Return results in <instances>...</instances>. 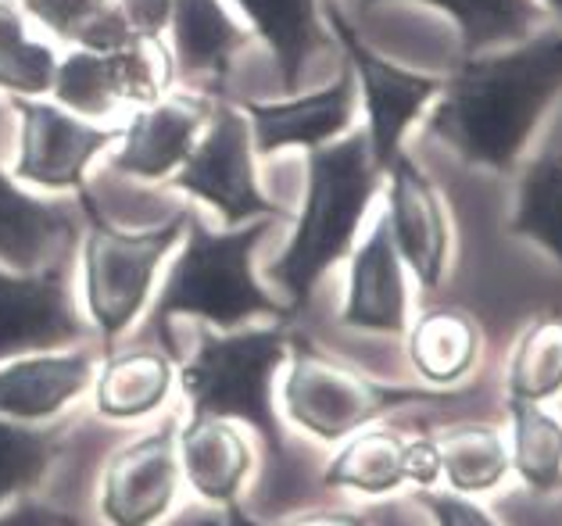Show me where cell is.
<instances>
[{
    "label": "cell",
    "instance_id": "44dd1931",
    "mask_svg": "<svg viewBox=\"0 0 562 526\" xmlns=\"http://www.w3.org/2000/svg\"><path fill=\"white\" fill-rule=\"evenodd\" d=\"M237 11L248 19L251 33L262 36L283 90H297L305 79L312 54L319 51L323 25H319V0H233Z\"/></svg>",
    "mask_w": 562,
    "mask_h": 526
},
{
    "label": "cell",
    "instance_id": "30bf717a",
    "mask_svg": "<svg viewBox=\"0 0 562 526\" xmlns=\"http://www.w3.org/2000/svg\"><path fill=\"white\" fill-rule=\"evenodd\" d=\"M68 251L36 272L0 266V366L22 355L61 351L90 337L93 326L79 315L68 287Z\"/></svg>",
    "mask_w": 562,
    "mask_h": 526
},
{
    "label": "cell",
    "instance_id": "836d02e7",
    "mask_svg": "<svg viewBox=\"0 0 562 526\" xmlns=\"http://www.w3.org/2000/svg\"><path fill=\"white\" fill-rule=\"evenodd\" d=\"M126 25L144 40H158L161 33H169V19H172V0H115Z\"/></svg>",
    "mask_w": 562,
    "mask_h": 526
},
{
    "label": "cell",
    "instance_id": "7a4b0ae2",
    "mask_svg": "<svg viewBox=\"0 0 562 526\" xmlns=\"http://www.w3.org/2000/svg\"><path fill=\"white\" fill-rule=\"evenodd\" d=\"M269 226L272 219H255L244 226L212 230L194 208H187L183 247L172 258L150 312V334L169 358L176 355L172 320H198L212 329H237L258 315L272 323L291 320V309L255 280V247L266 240Z\"/></svg>",
    "mask_w": 562,
    "mask_h": 526
},
{
    "label": "cell",
    "instance_id": "ffe728a7",
    "mask_svg": "<svg viewBox=\"0 0 562 526\" xmlns=\"http://www.w3.org/2000/svg\"><path fill=\"white\" fill-rule=\"evenodd\" d=\"M93 409L104 419L133 423L155 415L172 394V358L161 348H133L108 355L104 366L93 372Z\"/></svg>",
    "mask_w": 562,
    "mask_h": 526
},
{
    "label": "cell",
    "instance_id": "e0dca14e",
    "mask_svg": "<svg viewBox=\"0 0 562 526\" xmlns=\"http://www.w3.org/2000/svg\"><path fill=\"white\" fill-rule=\"evenodd\" d=\"M340 323L351 329H373V334H402L408 323L405 261L394 247L387 215L376 219V226L351 258Z\"/></svg>",
    "mask_w": 562,
    "mask_h": 526
},
{
    "label": "cell",
    "instance_id": "7402d4cb",
    "mask_svg": "<svg viewBox=\"0 0 562 526\" xmlns=\"http://www.w3.org/2000/svg\"><path fill=\"white\" fill-rule=\"evenodd\" d=\"M65 445V426L0 419V508L47 480Z\"/></svg>",
    "mask_w": 562,
    "mask_h": 526
},
{
    "label": "cell",
    "instance_id": "2e32d148",
    "mask_svg": "<svg viewBox=\"0 0 562 526\" xmlns=\"http://www.w3.org/2000/svg\"><path fill=\"white\" fill-rule=\"evenodd\" d=\"M169 36L172 79L201 87L209 97L223 93L233 58L248 44V30H240L223 0H172Z\"/></svg>",
    "mask_w": 562,
    "mask_h": 526
},
{
    "label": "cell",
    "instance_id": "d590c367",
    "mask_svg": "<svg viewBox=\"0 0 562 526\" xmlns=\"http://www.w3.org/2000/svg\"><path fill=\"white\" fill-rule=\"evenodd\" d=\"M419 502L434 512L441 526H495V523L484 516V512H480L476 505H470V502H462V497H451V494H423Z\"/></svg>",
    "mask_w": 562,
    "mask_h": 526
},
{
    "label": "cell",
    "instance_id": "4dcf8cb0",
    "mask_svg": "<svg viewBox=\"0 0 562 526\" xmlns=\"http://www.w3.org/2000/svg\"><path fill=\"white\" fill-rule=\"evenodd\" d=\"M509 387L516 401H538L562 387V320L530 326L509 366Z\"/></svg>",
    "mask_w": 562,
    "mask_h": 526
},
{
    "label": "cell",
    "instance_id": "e575fe53",
    "mask_svg": "<svg viewBox=\"0 0 562 526\" xmlns=\"http://www.w3.org/2000/svg\"><path fill=\"white\" fill-rule=\"evenodd\" d=\"M0 526H79V519L72 512H58V508L19 497L11 508H0Z\"/></svg>",
    "mask_w": 562,
    "mask_h": 526
},
{
    "label": "cell",
    "instance_id": "277c9868",
    "mask_svg": "<svg viewBox=\"0 0 562 526\" xmlns=\"http://www.w3.org/2000/svg\"><path fill=\"white\" fill-rule=\"evenodd\" d=\"M283 323L262 329H201L194 355L180 366L190 419L244 423L266 440L269 459L283 462L286 440L272 409V380L286 362Z\"/></svg>",
    "mask_w": 562,
    "mask_h": 526
},
{
    "label": "cell",
    "instance_id": "9a60e30c",
    "mask_svg": "<svg viewBox=\"0 0 562 526\" xmlns=\"http://www.w3.org/2000/svg\"><path fill=\"white\" fill-rule=\"evenodd\" d=\"M387 226L397 255L416 272L423 287H437L445 272L448 255V226L445 208L430 179L419 172V165L397 150V158L387 165Z\"/></svg>",
    "mask_w": 562,
    "mask_h": 526
},
{
    "label": "cell",
    "instance_id": "5b68a950",
    "mask_svg": "<svg viewBox=\"0 0 562 526\" xmlns=\"http://www.w3.org/2000/svg\"><path fill=\"white\" fill-rule=\"evenodd\" d=\"M83 212V301L104 351L136 323L155 287L161 261L187 233V212L147 230H119L101 215L87 190L76 193Z\"/></svg>",
    "mask_w": 562,
    "mask_h": 526
},
{
    "label": "cell",
    "instance_id": "3957f363",
    "mask_svg": "<svg viewBox=\"0 0 562 526\" xmlns=\"http://www.w3.org/2000/svg\"><path fill=\"white\" fill-rule=\"evenodd\" d=\"M380 179L383 172L376 169L366 133H351L340 144L308 150L305 208L297 215L291 244L266 269L269 280L291 298L286 301L291 315L305 309L315 283L351 251Z\"/></svg>",
    "mask_w": 562,
    "mask_h": 526
},
{
    "label": "cell",
    "instance_id": "6da1fadb",
    "mask_svg": "<svg viewBox=\"0 0 562 526\" xmlns=\"http://www.w3.org/2000/svg\"><path fill=\"white\" fill-rule=\"evenodd\" d=\"M562 90V36L541 33L530 44L491 58H462L430 112V133L459 158L509 172L524 155L544 108Z\"/></svg>",
    "mask_w": 562,
    "mask_h": 526
},
{
    "label": "cell",
    "instance_id": "5bb4252c",
    "mask_svg": "<svg viewBox=\"0 0 562 526\" xmlns=\"http://www.w3.org/2000/svg\"><path fill=\"white\" fill-rule=\"evenodd\" d=\"M0 119H4V104H0ZM79 230H83L79 201H44L0 169V266L15 272L44 269L72 247Z\"/></svg>",
    "mask_w": 562,
    "mask_h": 526
},
{
    "label": "cell",
    "instance_id": "83f0119b",
    "mask_svg": "<svg viewBox=\"0 0 562 526\" xmlns=\"http://www.w3.org/2000/svg\"><path fill=\"white\" fill-rule=\"evenodd\" d=\"M98 54L104 58L108 82H112L119 104H133V108L155 104L172 82V65L166 54H161L158 40H144L130 33L126 40H119L115 47L98 51Z\"/></svg>",
    "mask_w": 562,
    "mask_h": 526
},
{
    "label": "cell",
    "instance_id": "4fadbf2b",
    "mask_svg": "<svg viewBox=\"0 0 562 526\" xmlns=\"http://www.w3.org/2000/svg\"><path fill=\"white\" fill-rule=\"evenodd\" d=\"M355 104H359V82H355L351 65L345 61L340 76L323 90L294 93L286 101H248V115L255 155L272 158L286 147L315 150L334 144L340 133L351 126Z\"/></svg>",
    "mask_w": 562,
    "mask_h": 526
},
{
    "label": "cell",
    "instance_id": "d6a6232c",
    "mask_svg": "<svg viewBox=\"0 0 562 526\" xmlns=\"http://www.w3.org/2000/svg\"><path fill=\"white\" fill-rule=\"evenodd\" d=\"M115 0H19L22 15H30L36 25H44L61 44L76 47L93 22H98Z\"/></svg>",
    "mask_w": 562,
    "mask_h": 526
},
{
    "label": "cell",
    "instance_id": "8992f818",
    "mask_svg": "<svg viewBox=\"0 0 562 526\" xmlns=\"http://www.w3.org/2000/svg\"><path fill=\"white\" fill-rule=\"evenodd\" d=\"M286 358L291 369L283 377V409L291 423L319 440H345L373 423L380 412L416 398L413 391L380 387L305 337H291Z\"/></svg>",
    "mask_w": 562,
    "mask_h": 526
},
{
    "label": "cell",
    "instance_id": "603a6c76",
    "mask_svg": "<svg viewBox=\"0 0 562 526\" xmlns=\"http://www.w3.org/2000/svg\"><path fill=\"white\" fill-rule=\"evenodd\" d=\"M58 54L30 33L22 8L0 0V93L8 97H44L50 93Z\"/></svg>",
    "mask_w": 562,
    "mask_h": 526
},
{
    "label": "cell",
    "instance_id": "1f68e13d",
    "mask_svg": "<svg viewBox=\"0 0 562 526\" xmlns=\"http://www.w3.org/2000/svg\"><path fill=\"white\" fill-rule=\"evenodd\" d=\"M516 466L530 483L552 488L562 473V426L533 409V401H516Z\"/></svg>",
    "mask_w": 562,
    "mask_h": 526
},
{
    "label": "cell",
    "instance_id": "d4e9b609",
    "mask_svg": "<svg viewBox=\"0 0 562 526\" xmlns=\"http://www.w3.org/2000/svg\"><path fill=\"white\" fill-rule=\"evenodd\" d=\"M405 480V445L387 430L355 434L334 466L326 469L330 488H351L362 494H387Z\"/></svg>",
    "mask_w": 562,
    "mask_h": 526
},
{
    "label": "cell",
    "instance_id": "484cf974",
    "mask_svg": "<svg viewBox=\"0 0 562 526\" xmlns=\"http://www.w3.org/2000/svg\"><path fill=\"white\" fill-rule=\"evenodd\" d=\"M476 329L459 312H427L408 337V358L434 383L459 380L473 366Z\"/></svg>",
    "mask_w": 562,
    "mask_h": 526
},
{
    "label": "cell",
    "instance_id": "4316f807",
    "mask_svg": "<svg viewBox=\"0 0 562 526\" xmlns=\"http://www.w3.org/2000/svg\"><path fill=\"white\" fill-rule=\"evenodd\" d=\"M516 237L538 240L544 251L562 261V158L544 155L530 161L516 198V215L509 226Z\"/></svg>",
    "mask_w": 562,
    "mask_h": 526
},
{
    "label": "cell",
    "instance_id": "9c48e42d",
    "mask_svg": "<svg viewBox=\"0 0 562 526\" xmlns=\"http://www.w3.org/2000/svg\"><path fill=\"white\" fill-rule=\"evenodd\" d=\"M326 19H330V33L345 47V61L351 65L355 82L362 90L369 150H373L376 169L387 172V165L402 150V136L427 112L430 101L441 97L445 82L434 76L408 72V68H397L387 58H380L376 51H369L366 40L355 33V25L345 19V11L337 4H326Z\"/></svg>",
    "mask_w": 562,
    "mask_h": 526
},
{
    "label": "cell",
    "instance_id": "8d00e7d4",
    "mask_svg": "<svg viewBox=\"0 0 562 526\" xmlns=\"http://www.w3.org/2000/svg\"><path fill=\"white\" fill-rule=\"evenodd\" d=\"M441 473V455H437V445L430 440H416V445H405V480L423 483L430 488Z\"/></svg>",
    "mask_w": 562,
    "mask_h": 526
},
{
    "label": "cell",
    "instance_id": "d6986e66",
    "mask_svg": "<svg viewBox=\"0 0 562 526\" xmlns=\"http://www.w3.org/2000/svg\"><path fill=\"white\" fill-rule=\"evenodd\" d=\"M180 469L187 488L215 508H237V494L251 473V448L226 419H187L180 430Z\"/></svg>",
    "mask_w": 562,
    "mask_h": 526
},
{
    "label": "cell",
    "instance_id": "52a82bcc",
    "mask_svg": "<svg viewBox=\"0 0 562 526\" xmlns=\"http://www.w3.org/2000/svg\"><path fill=\"white\" fill-rule=\"evenodd\" d=\"M172 187L218 212L226 226L255 219H286V208L269 201L255 176V141L244 108L215 97L209 126L198 136L190 158L176 169Z\"/></svg>",
    "mask_w": 562,
    "mask_h": 526
},
{
    "label": "cell",
    "instance_id": "74e56055",
    "mask_svg": "<svg viewBox=\"0 0 562 526\" xmlns=\"http://www.w3.org/2000/svg\"><path fill=\"white\" fill-rule=\"evenodd\" d=\"M229 526H255L251 519L240 516V508H229ZM277 526H366L362 516H351V512H312V516H297Z\"/></svg>",
    "mask_w": 562,
    "mask_h": 526
},
{
    "label": "cell",
    "instance_id": "f1b7e54d",
    "mask_svg": "<svg viewBox=\"0 0 562 526\" xmlns=\"http://www.w3.org/2000/svg\"><path fill=\"white\" fill-rule=\"evenodd\" d=\"M50 97H54V104L65 108V112L83 115L90 122L115 115L122 108L112 82H108L104 58L98 51H87V47H68L65 58H58Z\"/></svg>",
    "mask_w": 562,
    "mask_h": 526
},
{
    "label": "cell",
    "instance_id": "f546056e",
    "mask_svg": "<svg viewBox=\"0 0 562 526\" xmlns=\"http://www.w3.org/2000/svg\"><path fill=\"white\" fill-rule=\"evenodd\" d=\"M437 455H441V469L448 473L451 488L459 491H487L505 473L502 440L487 426H462V430L445 434Z\"/></svg>",
    "mask_w": 562,
    "mask_h": 526
},
{
    "label": "cell",
    "instance_id": "f35d334b",
    "mask_svg": "<svg viewBox=\"0 0 562 526\" xmlns=\"http://www.w3.org/2000/svg\"><path fill=\"white\" fill-rule=\"evenodd\" d=\"M373 516H376V526H416L405 516V505H383L373 512Z\"/></svg>",
    "mask_w": 562,
    "mask_h": 526
},
{
    "label": "cell",
    "instance_id": "ac0fdd59",
    "mask_svg": "<svg viewBox=\"0 0 562 526\" xmlns=\"http://www.w3.org/2000/svg\"><path fill=\"white\" fill-rule=\"evenodd\" d=\"M90 351L22 355L0 366V419L50 423L93 383Z\"/></svg>",
    "mask_w": 562,
    "mask_h": 526
},
{
    "label": "cell",
    "instance_id": "cb8c5ba5",
    "mask_svg": "<svg viewBox=\"0 0 562 526\" xmlns=\"http://www.w3.org/2000/svg\"><path fill=\"white\" fill-rule=\"evenodd\" d=\"M359 4L373 8L380 0H359ZM427 4L445 8L456 19L465 58H473L484 47H502L513 44V40H524L533 30V22H538L533 0H427Z\"/></svg>",
    "mask_w": 562,
    "mask_h": 526
},
{
    "label": "cell",
    "instance_id": "ab89813d",
    "mask_svg": "<svg viewBox=\"0 0 562 526\" xmlns=\"http://www.w3.org/2000/svg\"><path fill=\"white\" fill-rule=\"evenodd\" d=\"M544 4H548V11H555V15L562 19V0H544Z\"/></svg>",
    "mask_w": 562,
    "mask_h": 526
},
{
    "label": "cell",
    "instance_id": "8fae6325",
    "mask_svg": "<svg viewBox=\"0 0 562 526\" xmlns=\"http://www.w3.org/2000/svg\"><path fill=\"white\" fill-rule=\"evenodd\" d=\"M180 426L166 419L158 430L119 448L104 469L101 512L108 526H158L180 494Z\"/></svg>",
    "mask_w": 562,
    "mask_h": 526
},
{
    "label": "cell",
    "instance_id": "ba28073f",
    "mask_svg": "<svg viewBox=\"0 0 562 526\" xmlns=\"http://www.w3.org/2000/svg\"><path fill=\"white\" fill-rule=\"evenodd\" d=\"M8 108L19 115V158L11 176L47 193L87 190L90 165L122 141V130L72 115L44 97H11Z\"/></svg>",
    "mask_w": 562,
    "mask_h": 526
},
{
    "label": "cell",
    "instance_id": "7c38bea8",
    "mask_svg": "<svg viewBox=\"0 0 562 526\" xmlns=\"http://www.w3.org/2000/svg\"><path fill=\"white\" fill-rule=\"evenodd\" d=\"M212 104L215 97L209 93H161L155 104L136 108L115 155L108 158L112 172L144 183L172 179L209 126Z\"/></svg>",
    "mask_w": 562,
    "mask_h": 526
}]
</instances>
